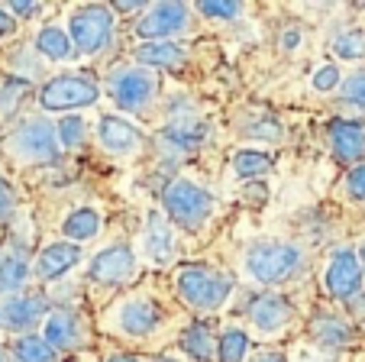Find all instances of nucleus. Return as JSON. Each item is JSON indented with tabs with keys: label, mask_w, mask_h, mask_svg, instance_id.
Here are the masks:
<instances>
[{
	"label": "nucleus",
	"mask_w": 365,
	"mask_h": 362,
	"mask_svg": "<svg viewBox=\"0 0 365 362\" xmlns=\"http://www.w3.org/2000/svg\"><path fill=\"white\" fill-rule=\"evenodd\" d=\"M330 149L339 162H359L365 156V124H359V120H333Z\"/></svg>",
	"instance_id": "obj_15"
},
{
	"label": "nucleus",
	"mask_w": 365,
	"mask_h": 362,
	"mask_svg": "<svg viewBox=\"0 0 365 362\" xmlns=\"http://www.w3.org/2000/svg\"><path fill=\"white\" fill-rule=\"evenodd\" d=\"M68 36L81 55H94L113 39V10L103 4H88L68 20Z\"/></svg>",
	"instance_id": "obj_4"
},
{
	"label": "nucleus",
	"mask_w": 365,
	"mask_h": 362,
	"mask_svg": "<svg viewBox=\"0 0 365 362\" xmlns=\"http://www.w3.org/2000/svg\"><path fill=\"white\" fill-rule=\"evenodd\" d=\"M252 362H284V356H278V353H259Z\"/></svg>",
	"instance_id": "obj_41"
},
{
	"label": "nucleus",
	"mask_w": 365,
	"mask_h": 362,
	"mask_svg": "<svg viewBox=\"0 0 365 362\" xmlns=\"http://www.w3.org/2000/svg\"><path fill=\"white\" fill-rule=\"evenodd\" d=\"M62 230H65V236H68L71 243L81 246L84 239L97 236V230H101V213H97L94 207H78V211H71L68 217H65Z\"/></svg>",
	"instance_id": "obj_21"
},
{
	"label": "nucleus",
	"mask_w": 365,
	"mask_h": 362,
	"mask_svg": "<svg viewBox=\"0 0 365 362\" xmlns=\"http://www.w3.org/2000/svg\"><path fill=\"white\" fill-rule=\"evenodd\" d=\"M333 52H336V59H346V62L365 59V29H349V33L336 36L333 39Z\"/></svg>",
	"instance_id": "obj_28"
},
{
	"label": "nucleus",
	"mask_w": 365,
	"mask_h": 362,
	"mask_svg": "<svg viewBox=\"0 0 365 362\" xmlns=\"http://www.w3.org/2000/svg\"><path fill=\"white\" fill-rule=\"evenodd\" d=\"M181 59H185V52L175 42H143L136 49V62L145 69H175Z\"/></svg>",
	"instance_id": "obj_20"
},
{
	"label": "nucleus",
	"mask_w": 365,
	"mask_h": 362,
	"mask_svg": "<svg viewBox=\"0 0 365 362\" xmlns=\"http://www.w3.org/2000/svg\"><path fill=\"white\" fill-rule=\"evenodd\" d=\"M162 204H165L168 217L181 226V230H197L210 213H214V198L200 185L187 181V178H175L162 191Z\"/></svg>",
	"instance_id": "obj_3"
},
{
	"label": "nucleus",
	"mask_w": 365,
	"mask_h": 362,
	"mask_svg": "<svg viewBox=\"0 0 365 362\" xmlns=\"http://www.w3.org/2000/svg\"><path fill=\"white\" fill-rule=\"evenodd\" d=\"M29 266L23 256H4L0 259V294H14L26 285Z\"/></svg>",
	"instance_id": "obj_24"
},
{
	"label": "nucleus",
	"mask_w": 365,
	"mask_h": 362,
	"mask_svg": "<svg viewBox=\"0 0 365 362\" xmlns=\"http://www.w3.org/2000/svg\"><path fill=\"white\" fill-rule=\"evenodd\" d=\"M14 26H16V23H14V16H10L7 10L0 7V36H10V33H14Z\"/></svg>",
	"instance_id": "obj_39"
},
{
	"label": "nucleus",
	"mask_w": 365,
	"mask_h": 362,
	"mask_svg": "<svg viewBox=\"0 0 365 362\" xmlns=\"http://www.w3.org/2000/svg\"><path fill=\"white\" fill-rule=\"evenodd\" d=\"M88 275L97 285H123V281H130L136 275V253L126 243H113V246L101 249L91 259Z\"/></svg>",
	"instance_id": "obj_8"
},
{
	"label": "nucleus",
	"mask_w": 365,
	"mask_h": 362,
	"mask_svg": "<svg viewBox=\"0 0 365 362\" xmlns=\"http://www.w3.org/2000/svg\"><path fill=\"white\" fill-rule=\"evenodd\" d=\"M14 356H16V362H52L56 359V349L48 346L42 336H20L14 343Z\"/></svg>",
	"instance_id": "obj_27"
},
{
	"label": "nucleus",
	"mask_w": 365,
	"mask_h": 362,
	"mask_svg": "<svg viewBox=\"0 0 365 362\" xmlns=\"http://www.w3.org/2000/svg\"><path fill=\"white\" fill-rule=\"evenodd\" d=\"M97 136H101L103 149L113 152V156H130V152H136L139 146H143V133H139L130 120H123V116H117V114L101 116Z\"/></svg>",
	"instance_id": "obj_10"
},
{
	"label": "nucleus",
	"mask_w": 365,
	"mask_h": 362,
	"mask_svg": "<svg viewBox=\"0 0 365 362\" xmlns=\"http://www.w3.org/2000/svg\"><path fill=\"white\" fill-rule=\"evenodd\" d=\"M58 143H65L68 149L84 143V120L81 116H62V124H58Z\"/></svg>",
	"instance_id": "obj_31"
},
{
	"label": "nucleus",
	"mask_w": 365,
	"mask_h": 362,
	"mask_svg": "<svg viewBox=\"0 0 365 362\" xmlns=\"http://www.w3.org/2000/svg\"><path fill=\"white\" fill-rule=\"evenodd\" d=\"M339 84V69L336 65H320L317 75H314V88L317 91H333Z\"/></svg>",
	"instance_id": "obj_34"
},
{
	"label": "nucleus",
	"mask_w": 365,
	"mask_h": 362,
	"mask_svg": "<svg viewBox=\"0 0 365 362\" xmlns=\"http://www.w3.org/2000/svg\"><path fill=\"white\" fill-rule=\"evenodd\" d=\"M310 330H314V336H317L320 343H327V346H349L352 343L349 323L336 321V317H314Z\"/></svg>",
	"instance_id": "obj_23"
},
{
	"label": "nucleus",
	"mask_w": 365,
	"mask_h": 362,
	"mask_svg": "<svg viewBox=\"0 0 365 362\" xmlns=\"http://www.w3.org/2000/svg\"><path fill=\"white\" fill-rule=\"evenodd\" d=\"M29 94V81L26 78H7V81L0 84V114L7 116L20 107V101H26Z\"/></svg>",
	"instance_id": "obj_30"
},
{
	"label": "nucleus",
	"mask_w": 365,
	"mask_h": 362,
	"mask_svg": "<svg viewBox=\"0 0 365 362\" xmlns=\"http://www.w3.org/2000/svg\"><path fill=\"white\" fill-rule=\"evenodd\" d=\"M0 362H4V353H0Z\"/></svg>",
	"instance_id": "obj_44"
},
{
	"label": "nucleus",
	"mask_w": 365,
	"mask_h": 362,
	"mask_svg": "<svg viewBox=\"0 0 365 362\" xmlns=\"http://www.w3.org/2000/svg\"><path fill=\"white\" fill-rule=\"evenodd\" d=\"M107 362H139V359H136V356H110Z\"/></svg>",
	"instance_id": "obj_42"
},
{
	"label": "nucleus",
	"mask_w": 365,
	"mask_h": 362,
	"mask_svg": "<svg viewBox=\"0 0 365 362\" xmlns=\"http://www.w3.org/2000/svg\"><path fill=\"white\" fill-rule=\"evenodd\" d=\"M187 26V4H152L136 23V33L145 42H168V36Z\"/></svg>",
	"instance_id": "obj_9"
},
{
	"label": "nucleus",
	"mask_w": 365,
	"mask_h": 362,
	"mask_svg": "<svg viewBox=\"0 0 365 362\" xmlns=\"http://www.w3.org/2000/svg\"><path fill=\"white\" fill-rule=\"evenodd\" d=\"M359 256H362V266H365V246H362V253H359Z\"/></svg>",
	"instance_id": "obj_43"
},
{
	"label": "nucleus",
	"mask_w": 365,
	"mask_h": 362,
	"mask_svg": "<svg viewBox=\"0 0 365 362\" xmlns=\"http://www.w3.org/2000/svg\"><path fill=\"white\" fill-rule=\"evenodd\" d=\"M101 97V88H97L91 78L84 75H62L52 78V81L42 84L39 91V104L46 110H71V107H91Z\"/></svg>",
	"instance_id": "obj_6"
},
{
	"label": "nucleus",
	"mask_w": 365,
	"mask_h": 362,
	"mask_svg": "<svg viewBox=\"0 0 365 362\" xmlns=\"http://www.w3.org/2000/svg\"><path fill=\"white\" fill-rule=\"evenodd\" d=\"M117 323L126 336H149L152 330L162 323V311L155 301L136 298V301H126L123 308H120Z\"/></svg>",
	"instance_id": "obj_14"
},
{
	"label": "nucleus",
	"mask_w": 365,
	"mask_h": 362,
	"mask_svg": "<svg viewBox=\"0 0 365 362\" xmlns=\"http://www.w3.org/2000/svg\"><path fill=\"white\" fill-rule=\"evenodd\" d=\"M10 149L26 162H56L58 159V126L42 116H33L10 136Z\"/></svg>",
	"instance_id": "obj_5"
},
{
	"label": "nucleus",
	"mask_w": 365,
	"mask_h": 362,
	"mask_svg": "<svg viewBox=\"0 0 365 362\" xmlns=\"http://www.w3.org/2000/svg\"><path fill=\"white\" fill-rule=\"evenodd\" d=\"M78 259H81V246H78V243H52V246L42 249L36 272L46 281L58 278V275H65L71 266H78Z\"/></svg>",
	"instance_id": "obj_18"
},
{
	"label": "nucleus",
	"mask_w": 365,
	"mask_h": 362,
	"mask_svg": "<svg viewBox=\"0 0 365 362\" xmlns=\"http://www.w3.org/2000/svg\"><path fill=\"white\" fill-rule=\"evenodd\" d=\"M362 285V268H359V256L352 249H339L333 256L330 268H327V288L333 298H352Z\"/></svg>",
	"instance_id": "obj_11"
},
{
	"label": "nucleus",
	"mask_w": 365,
	"mask_h": 362,
	"mask_svg": "<svg viewBox=\"0 0 365 362\" xmlns=\"http://www.w3.org/2000/svg\"><path fill=\"white\" fill-rule=\"evenodd\" d=\"M14 204H16L14 188L7 185V178H0V217H7V213L14 211Z\"/></svg>",
	"instance_id": "obj_36"
},
{
	"label": "nucleus",
	"mask_w": 365,
	"mask_h": 362,
	"mask_svg": "<svg viewBox=\"0 0 365 362\" xmlns=\"http://www.w3.org/2000/svg\"><path fill=\"white\" fill-rule=\"evenodd\" d=\"M343 101L352 104V107H362V110H365V71H356V75L346 78V84H343Z\"/></svg>",
	"instance_id": "obj_32"
},
{
	"label": "nucleus",
	"mask_w": 365,
	"mask_h": 362,
	"mask_svg": "<svg viewBox=\"0 0 365 362\" xmlns=\"http://www.w3.org/2000/svg\"><path fill=\"white\" fill-rule=\"evenodd\" d=\"M197 10L204 16H217V20H236L242 14V4H214V0H207V4H197Z\"/></svg>",
	"instance_id": "obj_33"
},
{
	"label": "nucleus",
	"mask_w": 365,
	"mask_h": 362,
	"mask_svg": "<svg viewBox=\"0 0 365 362\" xmlns=\"http://www.w3.org/2000/svg\"><path fill=\"white\" fill-rule=\"evenodd\" d=\"M181 349H185L191 359L207 362L214 356V336H210V330H207L204 323H194V327H187L185 336H181Z\"/></svg>",
	"instance_id": "obj_25"
},
{
	"label": "nucleus",
	"mask_w": 365,
	"mask_h": 362,
	"mask_svg": "<svg viewBox=\"0 0 365 362\" xmlns=\"http://www.w3.org/2000/svg\"><path fill=\"white\" fill-rule=\"evenodd\" d=\"M291 314H294V308H291V301L282 298V294H259L249 304V317L259 327V333H278L291 321Z\"/></svg>",
	"instance_id": "obj_13"
},
{
	"label": "nucleus",
	"mask_w": 365,
	"mask_h": 362,
	"mask_svg": "<svg viewBox=\"0 0 365 362\" xmlns=\"http://www.w3.org/2000/svg\"><path fill=\"white\" fill-rule=\"evenodd\" d=\"M175 285H178L181 298L197 311H220L223 301L233 291V278L204 266H181L175 275Z\"/></svg>",
	"instance_id": "obj_2"
},
{
	"label": "nucleus",
	"mask_w": 365,
	"mask_h": 362,
	"mask_svg": "<svg viewBox=\"0 0 365 362\" xmlns=\"http://www.w3.org/2000/svg\"><path fill=\"white\" fill-rule=\"evenodd\" d=\"M269 169H272V156L269 152H259V149H242L240 156L233 159V171L242 178V181L262 178Z\"/></svg>",
	"instance_id": "obj_26"
},
{
	"label": "nucleus",
	"mask_w": 365,
	"mask_h": 362,
	"mask_svg": "<svg viewBox=\"0 0 365 362\" xmlns=\"http://www.w3.org/2000/svg\"><path fill=\"white\" fill-rule=\"evenodd\" d=\"M36 49H39V55L52 59V62H68L71 55H75V42H71V36H65L62 29H56V26L39 29V36H36Z\"/></svg>",
	"instance_id": "obj_22"
},
{
	"label": "nucleus",
	"mask_w": 365,
	"mask_h": 362,
	"mask_svg": "<svg viewBox=\"0 0 365 362\" xmlns=\"http://www.w3.org/2000/svg\"><path fill=\"white\" fill-rule=\"evenodd\" d=\"M246 349H249L246 333H242V330H236V327L223 330L220 343H217V356H220V362H242Z\"/></svg>",
	"instance_id": "obj_29"
},
{
	"label": "nucleus",
	"mask_w": 365,
	"mask_h": 362,
	"mask_svg": "<svg viewBox=\"0 0 365 362\" xmlns=\"http://www.w3.org/2000/svg\"><path fill=\"white\" fill-rule=\"evenodd\" d=\"M301 268V249L278 239H259L246 249V272L249 278L262 281V285H278L291 278Z\"/></svg>",
	"instance_id": "obj_1"
},
{
	"label": "nucleus",
	"mask_w": 365,
	"mask_h": 362,
	"mask_svg": "<svg viewBox=\"0 0 365 362\" xmlns=\"http://www.w3.org/2000/svg\"><path fill=\"white\" fill-rule=\"evenodd\" d=\"M204 136H207V130L200 124H181V120H175L162 133V146L168 152H175V156H187V152H197Z\"/></svg>",
	"instance_id": "obj_19"
},
{
	"label": "nucleus",
	"mask_w": 365,
	"mask_h": 362,
	"mask_svg": "<svg viewBox=\"0 0 365 362\" xmlns=\"http://www.w3.org/2000/svg\"><path fill=\"white\" fill-rule=\"evenodd\" d=\"M42 340L52 349H75L78 343H81V321H78L71 311H56V314L46 317Z\"/></svg>",
	"instance_id": "obj_17"
},
{
	"label": "nucleus",
	"mask_w": 365,
	"mask_h": 362,
	"mask_svg": "<svg viewBox=\"0 0 365 362\" xmlns=\"http://www.w3.org/2000/svg\"><path fill=\"white\" fill-rule=\"evenodd\" d=\"M297 39H301V33H297V29H288V33H282V46L284 49H294Z\"/></svg>",
	"instance_id": "obj_40"
},
{
	"label": "nucleus",
	"mask_w": 365,
	"mask_h": 362,
	"mask_svg": "<svg viewBox=\"0 0 365 362\" xmlns=\"http://www.w3.org/2000/svg\"><path fill=\"white\" fill-rule=\"evenodd\" d=\"M145 256L155 266H168L175 259V233L162 213H149L145 220Z\"/></svg>",
	"instance_id": "obj_16"
},
{
	"label": "nucleus",
	"mask_w": 365,
	"mask_h": 362,
	"mask_svg": "<svg viewBox=\"0 0 365 362\" xmlns=\"http://www.w3.org/2000/svg\"><path fill=\"white\" fill-rule=\"evenodd\" d=\"M42 10V4H10V14L16 16H36Z\"/></svg>",
	"instance_id": "obj_37"
},
{
	"label": "nucleus",
	"mask_w": 365,
	"mask_h": 362,
	"mask_svg": "<svg viewBox=\"0 0 365 362\" xmlns=\"http://www.w3.org/2000/svg\"><path fill=\"white\" fill-rule=\"evenodd\" d=\"M346 188H349V198L352 201H365V165H356L346 178Z\"/></svg>",
	"instance_id": "obj_35"
},
{
	"label": "nucleus",
	"mask_w": 365,
	"mask_h": 362,
	"mask_svg": "<svg viewBox=\"0 0 365 362\" xmlns=\"http://www.w3.org/2000/svg\"><path fill=\"white\" fill-rule=\"evenodd\" d=\"M48 311V301L42 294H20L0 304V327L7 330H29Z\"/></svg>",
	"instance_id": "obj_12"
},
{
	"label": "nucleus",
	"mask_w": 365,
	"mask_h": 362,
	"mask_svg": "<svg viewBox=\"0 0 365 362\" xmlns=\"http://www.w3.org/2000/svg\"><path fill=\"white\" fill-rule=\"evenodd\" d=\"M110 10H117V14H139V10H149V4H139V0H133V4H110Z\"/></svg>",
	"instance_id": "obj_38"
},
{
	"label": "nucleus",
	"mask_w": 365,
	"mask_h": 362,
	"mask_svg": "<svg viewBox=\"0 0 365 362\" xmlns=\"http://www.w3.org/2000/svg\"><path fill=\"white\" fill-rule=\"evenodd\" d=\"M159 81L145 69H117L110 75V94L120 110H143L155 97Z\"/></svg>",
	"instance_id": "obj_7"
}]
</instances>
